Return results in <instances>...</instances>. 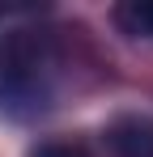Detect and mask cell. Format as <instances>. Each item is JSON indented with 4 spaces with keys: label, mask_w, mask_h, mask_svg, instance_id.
<instances>
[{
    "label": "cell",
    "mask_w": 153,
    "mask_h": 157,
    "mask_svg": "<svg viewBox=\"0 0 153 157\" xmlns=\"http://www.w3.org/2000/svg\"><path fill=\"white\" fill-rule=\"evenodd\" d=\"M34 157H89V153H85L81 144H60V140H55V144H43Z\"/></svg>",
    "instance_id": "obj_3"
},
{
    "label": "cell",
    "mask_w": 153,
    "mask_h": 157,
    "mask_svg": "<svg viewBox=\"0 0 153 157\" xmlns=\"http://www.w3.org/2000/svg\"><path fill=\"white\" fill-rule=\"evenodd\" d=\"M115 21L128 30V34H145L153 38V0H128L115 9Z\"/></svg>",
    "instance_id": "obj_2"
},
{
    "label": "cell",
    "mask_w": 153,
    "mask_h": 157,
    "mask_svg": "<svg viewBox=\"0 0 153 157\" xmlns=\"http://www.w3.org/2000/svg\"><path fill=\"white\" fill-rule=\"evenodd\" d=\"M111 144L119 157H153V123L124 119L119 128H111Z\"/></svg>",
    "instance_id": "obj_1"
}]
</instances>
